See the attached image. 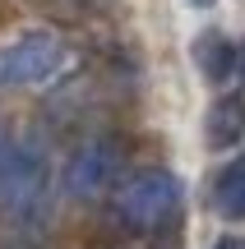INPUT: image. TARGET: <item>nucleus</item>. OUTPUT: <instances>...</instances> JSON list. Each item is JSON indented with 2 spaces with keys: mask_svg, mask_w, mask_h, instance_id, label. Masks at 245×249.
I'll list each match as a JSON object with an SVG mask.
<instances>
[{
  "mask_svg": "<svg viewBox=\"0 0 245 249\" xmlns=\"http://www.w3.org/2000/svg\"><path fill=\"white\" fill-rule=\"evenodd\" d=\"M0 213L14 226H42L51 213V161L28 139H0Z\"/></svg>",
  "mask_w": 245,
  "mask_h": 249,
  "instance_id": "1",
  "label": "nucleus"
},
{
  "mask_svg": "<svg viewBox=\"0 0 245 249\" xmlns=\"http://www.w3.org/2000/svg\"><path fill=\"white\" fill-rule=\"evenodd\" d=\"M74 65V51L51 28H23L0 46V92H28L56 83Z\"/></svg>",
  "mask_w": 245,
  "mask_h": 249,
  "instance_id": "2",
  "label": "nucleus"
},
{
  "mask_svg": "<svg viewBox=\"0 0 245 249\" xmlns=\"http://www.w3.org/2000/svg\"><path fill=\"white\" fill-rule=\"evenodd\" d=\"M176 203H181V180H176L171 171L148 166V171H134V176L120 185L116 217L130 231H157V226L176 213Z\"/></svg>",
  "mask_w": 245,
  "mask_h": 249,
  "instance_id": "3",
  "label": "nucleus"
},
{
  "mask_svg": "<svg viewBox=\"0 0 245 249\" xmlns=\"http://www.w3.org/2000/svg\"><path fill=\"white\" fill-rule=\"evenodd\" d=\"M116 171H120V148L111 139H88L83 148H74L70 166H65V189H70V198L93 203L116 185Z\"/></svg>",
  "mask_w": 245,
  "mask_h": 249,
  "instance_id": "4",
  "label": "nucleus"
},
{
  "mask_svg": "<svg viewBox=\"0 0 245 249\" xmlns=\"http://www.w3.org/2000/svg\"><path fill=\"white\" fill-rule=\"evenodd\" d=\"M190 55H194V70L208 83H231L236 79V46L222 33H199L194 46H190Z\"/></svg>",
  "mask_w": 245,
  "mask_h": 249,
  "instance_id": "5",
  "label": "nucleus"
},
{
  "mask_svg": "<svg viewBox=\"0 0 245 249\" xmlns=\"http://www.w3.org/2000/svg\"><path fill=\"white\" fill-rule=\"evenodd\" d=\"M204 134H208V148H218V152L236 148L241 134H245V111H241V102H236V97L213 102V107H208V124H204Z\"/></svg>",
  "mask_w": 245,
  "mask_h": 249,
  "instance_id": "6",
  "label": "nucleus"
},
{
  "mask_svg": "<svg viewBox=\"0 0 245 249\" xmlns=\"http://www.w3.org/2000/svg\"><path fill=\"white\" fill-rule=\"evenodd\" d=\"M213 198H218L222 217H241V213H245V161H231V166L218 176Z\"/></svg>",
  "mask_w": 245,
  "mask_h": 249,
  "instance_id": "7",
  "label": "nucleus"
},
{
  "mask_svg": "<svg viewBox=\"0 0 245 249\" xmlns=\"http://www.w3.org/2000/svg\"><path fill=\"white\" fill-rule=\"evenodd\" d=\"M218 249H241V240H236V235H222V240H218Z\"/></svg>",
  "mask_w": 245,
  "mask_h": 249,
  "instance_id": "8",
  "label": "nucleus"
},
{
  "mask_svg": "<svg viewBox=\"0 0 245 249\" xmlns=\"http://www.w3.org/2000/svg\"><path fill=\"white\" fill-rule=\"evenodd\" d=\"M185 5H194V9H213L218 0H185Z\"/></svg>",
  "mask_w": 245,
  "mask_h": 249,
  "instance_id": "9",
  "label": "nucleus"
}]
</instances>
